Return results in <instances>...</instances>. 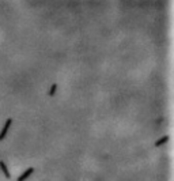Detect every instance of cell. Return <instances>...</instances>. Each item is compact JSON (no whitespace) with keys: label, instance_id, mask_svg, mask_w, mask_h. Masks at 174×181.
Segmentation results:
<instances>
[{"label":"cell","instance_id":"1","mask_svg":"<svg viewBox=\"0 0 174 181\" xmlns=\"http://www.w3.org/2000/svg\"><path fill=\"white\" fill-rule=\"evenodd\" d=\"M11 124H12V118H11V117H8L7 120H6V123H4V125H3L2 131H0V142L4 140V138H6V135L8 134V131H10V127H11Z\"/></svg>","mask_w":174,"mask_h":181},{"label":"cell","instance_id":"2","mask_svg":"<svg viewBox=\"0 0 174 181\" xmlns=\"http://www.w3.org/2000/svg\"><path fill=\"white\" fill-rule=\"evenodd\" d=\"M34 172H35V167H34V166H30V167H27V169L24 170L23 173L19 176L18 178H16V181H26L29 177H30L31 174H34Z\"/></svg>","mask_w":174,"mask_h":181},{"label":"cell","instance_id":"3","mask_svg":"<svg viewBox=\"0 0 174 181\" xmlns=\"http://www.w3.org/2000/svg\"><path fill=\"white\" fill-rule=\"evenodd\" d=\"M0 169H2L3 174L6 176L7 178H11V173H10V170H8V167H7V165H6V162L0 161Z\"/></svg>","mask_w":174,"mask_h":181}]
</instances>
